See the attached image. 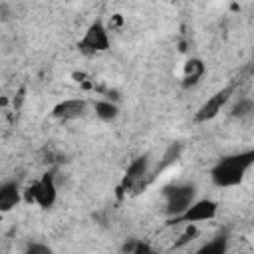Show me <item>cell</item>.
I'll return each mask as SVG.
<instances>
[{"label": "cell", "mask_w": 254, "mask_h": 254, "mask_svg": "<svg viewBox=\"0 0 254 254\" xmlns=\"http://www.w3.org/2000/svg\"><path fill=\"white\" fill-rule=\"evenodd\" d=\"M252 165H254V151L252 149L242 151V153H234V155H226V157L218 159L216 165L210 169V181L220 189L238 187L244 181V177Z\"/></svg>", "instance_id": "obj_1"}, {"label": "cell", "mask_w": 254, "mask_h": 254, "mask_svg": "<svg viewBox=\"0 0 254 254\" xmlns=\"http://www.w3.org/2000/svg\"><path fill=\"white\" fill-rule=\"evenodd\" d=\"M196 200V189L190 183H179L165 189V212L171 218L181 216Z\"/></svg>", "instance_id": "obj_2"}, {"label": "cell", "mask_w": 254, "mask_h": 254, "mask_svg": "<svg viewBox=\"0 0 254 254\" xmlns=\"http://www.w3.org/2000/svg\"><path fill=\"white\" fill-rule=\"evenodd\" d=\"M79 50L85 54H99V52H107L111 48V38H109V30L103 24V20H93L83 38L79 40Z\"/></svg>", "instance_id": "obj_3"}, {"label": "cell", "mask_w": 254, "mask_h": 254, "mask_svg": "<svg viewBox=\"0 0 254 254\" xmlns=\"http://www.w3.org/2000/svg\"><path fill=\"white\" fill-rule=\"evenodd\" d=\"M218 208H220V206H218L216 200H212V198H198V200H194L181 216L173 218L171 222H173V224H175V222H181V224H187V226H194V224H198V222H206V220L216 218Z\"/></svg>", "instance_id": "obj_4"}, {"label": "cell", "mask_w": 254, "mask_h": 254, "mask_svg": "<svg viewBox=\"0 0 254 254\" xmlns=\"http://www.w3.org/2000/svg\"><path fill=\"white\" fill-rule=\"evenodd\" d=\"M232 93H234V83L224 85L222 89L214 91V93L196 109V113H194V117H192L194 123H208V121H212V119L226 107V103L230 101Z\"/></svg>", "instance_id": "obj_5"}, {"label": "cell", "mask_w": 254, "mask_h": 254, "mask_svg": "<svg viewBox=\"0 0 254 254\" xmlns=\"http://www.w3.org/2000/svg\"><path fill=\"white\" fill-rule=\"evenodd\" d=\"M32 200L40 208H52L58 200V185L54 173H44L32 187H30Z\"/></svg>", "instance_id": "obj_6"}, {"label": "cell", "mask_w": 254, "mask_h": 254, "mask_svg": "<svg viewBox=\"0 0 254 254\" xmlns=\"http://www.w3.org/2000/svg\"><path fill=\"white\" fill-rule=\"evenodd\" d=\"M149 167H151V161L147 155H141L137 159H133L121 179V189L123 190H133V189H139L141 185H145V179L149 175Z\"/></svg>", "instance_id": "obj_7"}, {"label": "cell", "mask_w": 254, "mask_h": 254, "mask_svg": "<svg viewBox=\"0 0 254 254\" xmlns=\"http://www.w3.org/2000/svg\"><path fill=\"white\" fill-rule=\"evenodd\" d=\"M85 111H87V101L79 97H71V99H64L56 103L52 107V117L58 121H75L83 117Z\"/></svg>", "instance_id": "obj_8"}, {"label": "cell", "mask_w": 254, "mask_h": 254, "mask_svg": "<svg viewBox=\"0 0 254 254\" xmlns=\"http://www.w3.org/2000/svg\"><path fill=\"white\" fill-rule=\"evenodd\" d=\"M20 187L16 181H6L0 185V212H8L20 202Z\"/></svg>", "instance_id": "obj_9"}, {"label": "cell", "mask_w": 254, "mask_h": 254, "mask_svg": "<svg viewBox=\"0 0 254 254\" xmlns=\"http://www.w3.org/2000/svg\"><path fill=\"white\" fill-rule=\"evenodd\" d=\"M206 73V65L198 58H190L185 64V73H183V87H194L202 75Z\"/></svg>", "instance_id": "obj_10"}, {"label": "cell", "mask_w": 254, "mask_h": 254, "mask_svg": "<svg viewBox=\"0 0 254 254\" xmlns=\"http://www.w3.org/2000/svg\"><path fill=\"white\" fill-rule=\"evenodd\" d=\"M93 111H95V115L101 121H107V123L109 121H115L117 115H119V107L111 99H99V101H95L93 103Z\"/></svg>", "instance_id": "obj_11"}, {"label": "cell", "mask_w": 254, "mask_h": 254, "mask_svg": "<svg viewBox=\"0 0 254 254\" xmlns=\"http://www.w3.org/2000/svg\"><path fill=\"white\" fill-rule=\"evenodd\" d=\"M196 254H228V236L226 234H218L212 240L204 242Z\"/></svg>", "instance_id": "obj_12"}, {"label": "cell", "mask_w": 254, "mask_h": 254, "mask_svg": "<svg viewBox=\"0 0 254 254\" xmlns=\"http://www.w3.org/2000/svg\"><path fill=\"white\" fill-rule=\"evenodd\" d=\"M254 111V101L252 97H240L232 107H230V117L234 119H248Z\"/></svg>", "instance_id": "obj_13"}, {"label": "cell", "mask_w": 254, "mask_h": 254, "mask_svg": "<svg viewBox=\"0 0 254 254\" xmlns=\"http://www.w3.org/2000/svg\"><path fill=\"white\" fill-rule=\"evenodd\" d=\"M181 153H183V143H173V145H169V149L165 151V155H163V159H161V163H159V167H157L155 173L159 175L161 171H165V169H169L171 165H175V163L179 161Z\"/></svg>", "instance_id": "obj_14"}, {"label": "cell", "mask_w": 254, "mask_h": 254, "mask_svg": "<svg viewBox=\"0 0 254 254\" xmlns=\"http://www.w3.org/2000/svg\"><path fill=\"white\" fill-rule=\"evenodd\" d=\"M24 254H54L52 246L44 244V242H30L24 250Z\"/></svg>", "instance_id": "obj_15"}]
</instances>
